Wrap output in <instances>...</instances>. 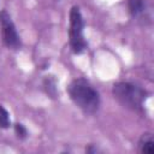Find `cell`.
<instances>
[{
	"label": "cell",
	"instance_id": "1",
	"mask_svg": "<svg viewBox=\"0 0 154 154\" xmlns=\"http://www.w3.org/2000/svg\"><path fill=\"white\" fill-rule=\"evenodd\" d=\"M67 90L73 103L83 112L95 113L97 111L100 106V96L88 81L77 78L71 82Z\"/></svg>",
	"mask_w": 154,
	"mask_h": 154
},
{
	"label": "cell",
	"instance_id": "2",
	"mask_svg": "<svg viewBox=\"0 0 154 154\" xmlns=\"http://www.w3.org/2000/svg\"><path fill=\"white\" fill-rule=\"evenodd\" d=\"M113 95L119 103L132 111H141L146 100V91L129 82H119L114 84Z\"/></svg>",
	"mask_w": 154,
	"mask_h": 154
},
{
	"label": "cell",
	"instance_id": "3",
	"mask_svg": "<svg viewBox=\"0 0 154 154\" xmlns=\"http://www.w3.org/2000/svg\"><path fill=\"white\" fill-rule=\"evenodd\" d=\"M70 46L75 53H82L87 48L83 36V18L78 7L73 6L70 11Z\"/></svg>",
	"mask_w": 154,
	"mask_h": 154
},
{
	"label": "cell",
	"instance_id": "4",
	"mask_svg": "<svg viewBox=\"0 0 154 154\" xmlns=\"http://www.w3.org/2000/svg\"><path fill=\"white\" fill-rule=\"evenodd\" d=\"M0 24H1V32H2V40L5 45L8 48L17 49L20 45L19 36L17 34L16 26L10 17V14L6 11L0 12Z\"/></svg>",
	"mask_w": 154,
	"mask_h": 154
},
{
	"label": "cell",
	"instance_id": "5",
	"mask_svg": "<svg viewBox=\"0 0 154 154\" xmlns=\"http://www.w3.org/2000/svg\"><path fill=\"white\" fill-rule=\"evenodd\" d=\"M138 152L143 154H153L154 153V141L150 134H144L138 143Z\"/></svg>",
	"mask_w": 154,
	"mask_h": 154
},
{
	"label": "cell",
	"instance_id": "6",
	"mask_svg": "<svg viewBox=\"0 0 154 154\" xmlns=\"http://www.w3.org/2000/svg\"><path fill=\"white\" fill-rule=\"evenodd\" d=\"M129 11L134 17L138 16L143 11V1L142 0H129Z\"/></svg>",
	"mask_w": 154,
	"mask_h": 154
},
{
	"label": "cell",
	"instance_id": "7",
	"mask_svg": "<svg viewBox=\"0 0 154 154\" xmlns=\"http://www.w3.org/2000/svg\"><path fill=\"white\" fill-rule=\"evenodd\" d=\"M10 125V116H8V112L0 105V128H8Z\"/></svg>",
	"mask_w": 154,
	"mask_h": 154
},
{
	"label": "cell",
	"instance_id": "8",
	"mask_svg": "<svg viewBox=\"0 0 154 154\" xmlns=\"http://www.w3.org/2000/svg\"><path fill=\"white\" fill-rule=\"evenodd\" d=\"M14 130H16V134H17V136L19 138H25L28 136V131L24 128V125H22V124H16Z\"/></svg>",
	"mask_w": 154,
	"mask_h": 154
}]
</instances>
